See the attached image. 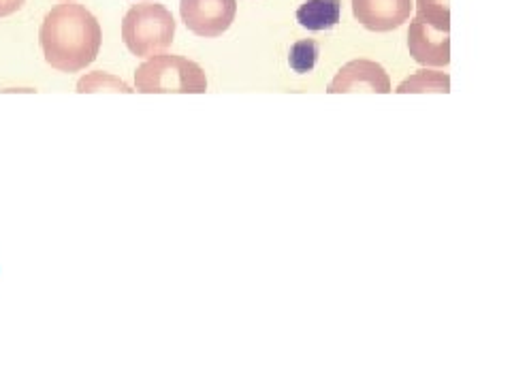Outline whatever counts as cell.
I'll return each mask as SVG.
<instances>
[{
    "label": "cell",
    "mask_w": 512,
    "mask_h": 384,
    "mask_svg": "<svg viewBox=\"0 0 512 384\" xmlns=\"http://www.w3.org/2000/svg\"><path fill=\"white\" fill-rule=\"evenodd\" d=\"M39 43L52 69L77 73L90 67L99 56L103 32L99 20L84 5L62 3L45 15Z\"/></svg>",
    "instance_id": "cell-1"
},
{
    "label": "cell",
    "mask_w": 512,
    "mask_h": 384,
    "mask_svg": "<svg viewBox=\"0 0 512 384\" xmlns=\"http://www.w3.org/2000/svg\"><path fill=\"white\" fill-rule=\"evenodd\" d=\"M175 37V20L160 3H139L126 11L122 20V39L128 52L137 58L165 54Z\"/></svg>",
    "instance_id": "cell-2"
},
{
    "label": "cell",
    "mask_w": 512,
    "mask_h": 384,
    "mask_svg": "<svg viewBox=\"0 0 512 384\" xmlns=\"http://www.w3.org/2000/svg\"><path fill=\"white\" fill-rule=\"evenodd\" d=\"M135 88L141 94H203L207 77L197 62L175 54H158L137 69Z\"/></svg>",
    "instance_id": "cell-3"
},
{
    "label": "cell",
    "mask_w": 512,
    "mask_h": 384,
    "mask_svg": "<svg viewBox=\"0 0 512 384\" xmlns=\"http://www.w3.org/2000/svg\"><path fill=\"white\" fill-rule=\"evenodd\" d=\"M235 0H180L182 22L197 37L214 39L227 32L235 20Z\"/></svg>",
    "instance_id": "cell-4"
},
{
    "label": "cell",
    "mask_w": 512,
    "mask_h": 384,
    "mask_svg": "<svg viewBox=\"0 0 512 384\" xmlns=\"http://www.w3.org/2000/svg\"><path fill=\"white\" fill-rule=\"evenodd\" d=\"M329 94H348V92H391L389 73L374 60H352L338 71L329 84Z\"/></svg>",
    "instance_id": "cell-5"
},
{
    "label": "cell",
    "mask_w": 512,
    "mask_h": 384,
    "mask_svg": "<svg viewBox=\"0 0 512 384\" xmlns=\"http://www.w3.org/2000/svg\"><path fill=\"white\" fill-rule=\"evenodd\" d=\"M412 0H352L355 18L372 32H391L410 20Z\"/></svg>",
    "instance_id": "cell-6"
},
{
    "label": "cell",
    "mask_w": 512,
    "mask_h": 384,
    "mask_svg": "<svg viewBox=\"0 0 512 384\" xmlns=\"http://www.w3.org/2000/svg\"><path fill=\"white\" fill-rule=\"evenodd\" d=\"M408 50L410 56L419 64H425V67H446L451 62V39H448V32L429 28L419 18L410 22Z\"/></svg>",
    "instance_id": "cell-7"
},
{
    "label": "cell",
    "mask_w": 512,
    "mask_h": 384,
    "mask_svg": "<svg viewBox=\"0 0 512 384\" xmlns=\"http://www.w3.org/2000/svg\"><path fill=\"white\" fill-rule=\"evenodd\" d=\"M342 15V0H306L297 9V22L308 30H329L338 26Z\"/></svg>",
    "instance_id": "cell-8"
},
{
    "label": "cell",
    "mask_w": 512,
    "mask_h": 384,
    "mask_svg": "<svg viewBox=\"0 0 512 384\" xmlns=\"http://www.w3.org/2000/svg\"><path fill=\"white\" fill-rule=\"evenodd\" d=\"M399 94H419V92H451V77L446 73H436V71H416L408 79H404L402 84L397 86Z\"/></svg>",
    "instance_id": "cell-9"
},
{
    "label": "cell",
    "mask_w": 512,
    "mask_h": 384,
    "mask_svg": "<svg viewBox=\"0 0 512 384\" xmlns=\"http://www.w3.org/2000/svg\"><path fill=\"white\" fill-rule=\"evenodd\" d=\"M451 0H416V18L438 32L451 30Z\"/></svg>",
    "instance_id": "cell-10"
},
{
    "label": "cell",
    "mask_w": 512,
    "mask_h": 384,
    "mask_svg": "<svg viewBox=\"0 0 512 384\" xmlns=\"http://www.w3.org/2000/svg\"><path fill=\"white\" fill-rule=\"evenodd\" d=\"M77 92L79 94H92V92H122V94H131L135 92L126 82H122L120 77L103 73V71H94L84 75L77 82Z\"/></svg>",
    "instance_id": "cell-11"
},
{
    "label": "cell",
    "mask_w": 512,
    "mask_h": 384,
    "mask_svg": "<svg viewBox=\"0 0 512 384\" xmlns=\"http://www.w3.org/2000/svg\"><path fill=\"white\" fill-rule=\"evenodd\" d=\"M318 60V43L308 39V41H299L291 47V56H288V62L297 73H310L314 69V64Z\"/></svg>",
    "instance_id": "cell-12"
},
{
    "label": "cell",
    "mask_w": 512,
    "mask_h": 384,
    "mask_svg": "<svg viewBox=\"0 0 512 384\" xmlns=\"http://www.w3.org/2000/svg\"><path fill=\"white\" fill-rule=\"evenodd\" d=\"M26 0H0V18H7V15L20 11Z\"/></svg>",
    "instance_id": "cell-13"
}]
</instances>
